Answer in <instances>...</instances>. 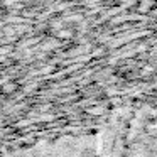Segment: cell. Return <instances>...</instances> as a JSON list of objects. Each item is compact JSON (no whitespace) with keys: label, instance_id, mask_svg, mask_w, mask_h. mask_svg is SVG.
Masks as SVG:
<instances>
[]
</instances>
